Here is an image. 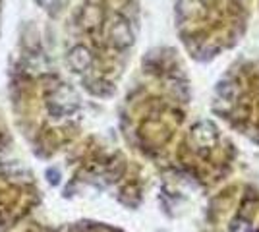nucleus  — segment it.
Masks as SVG:
<instances>
[{
	"mask_svg": "<svg viewBox=\"0 0 259 232\" xmlns=\"http://www.w3.org/2000/svg\"><path fill=\"white\" fill-rule=\"evenodd\" d=\"M251 0H174L184 41L195 49L225 47L244 31Z\"/></svg>",
	"mask_w": 259,
	"mask_h": 232,
	"instance_id": "obj_1",
	"label": "nucleus"
}]
</instances>
